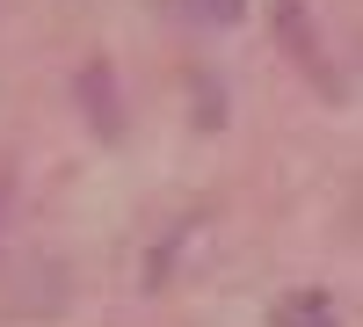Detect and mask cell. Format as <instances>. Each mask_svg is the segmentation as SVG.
Masks as SVG:
<instances>
[{
  "mask_svg": "<svg viewBox=\"0 0 363 327\" xmlns=\"http://www.w3.org/2000/svg\"><path fill=\"white\" fill-rule=\"evenodd\" d=\"M247 15V0H211V22H240Z\"/></svg>",
  "mask_w": 363,
  "mask_h": 327,
  "instance_id": "5b68a950",
  "label": "cell"
},
{
  "mask_svg": "<svg viewBox=\"0 0 363 327\" xmlns=\"http://www.w3.org/2000/svg\"><path fill=\"white\" fill-rule=\"evenodd\" d=\"M277 37L291 44V58L306 66L313 80L327 73V58H320V37H313V15H306V0H277Z\"/></svg>",
  "mask_w": 363,
  "mask_h": 327,
  "instance_id": "7a4b0ae2",
  "label": "cell"
},
{
  "mask_svg": "<svg viewBox=\"0 0 363 327\" xmlns=\"http://www.w3.org/2000/svg\"><path fill=\"white\" fill-rule=\"evenodd\" d=\"M8 218H15V182L0 174V240H8Z\"/></svg>",
  "mask_w": 363,
  "mask_h": 327,
  "instance_id": "277c9868",
  "label": "cell"
},
{
  "mask_svg": "<svg viewBox=\"0 0 363 327\" xmlns=\"http://www.w3.org/2000/svg\"><path fill=\"white\" fill-rule=\"evenodd\" d=\"M277 327H335V299L327 291H291L277 306Z\"/></svg>",
  "mask_w": 363,
  "mask_h": 327,
  "instance_id": "3957f363",
  "label": "cell"
},
{
  "mask_svg": "<svg viewBox=\"0 0 363 327\" xmlns=\"http://www.w3.org/2000/svg\"><path fill=\"white\" fill-rule=\"evenodd\" d=\"M73 87H80V109L95 116V131H102V138H124V102H116V73L102 66V58H95V66H80V80H73Z\"/></svg>",
  "mask_w": 363,
  "mask_h": 327,
  "instance_id": "6da1fadb",
  "label": "cell"
}]
</instances>
